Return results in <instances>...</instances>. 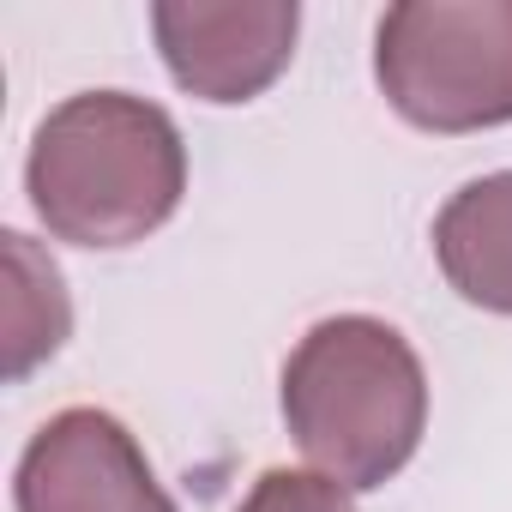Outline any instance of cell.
Listing matches in <instances>:
<instances>
[{"mask_svg": "<svg viewBox=\"0 0 512 512\" xmlns=\"http://www.w3.org/2000/svg\"><path fill=\"white\" fill-rule=\"evenodd\" d=\"M37 223L73 247H133L187 193V145L169 109L127 91H79L43 115L25 163Z\"/></svg>", "mask_w": 512, "mask_h": 512, "instance_id": "1", "label": "cell"}, {"mask_svg": "<svg viewBox=\"0 0 512 512\" xmlns=\"http://www.w3.org/2000/svg\"><path fill=\"white\" fill-rule=\"evenodd\" d=\"M284 422L302 458L338 488H386L428 428L422 356L374 314L320 320L284 362Z\"/></svg>", "mask_w": 512, "mask_h": 512, "instance_id": "2", "label": "cell"}, {"mask_svg": "<svg viewBox=\"0 0 512 512\" xmlns=\"http://www.w3.org/2000/svg\"><path fill=\"white\" fill-rule=\"evenodd\" d=\"M374 79L422 133L512 121V0H404L380 19Z\"/></svg>", "mask_w": 512, "mask_h": 512, "instance_id": "3", "label": "cell"}, {"mask_svg": "<svg viewBox=\"0 0 512 512\" xmlns=\"http://www.w3.org/2000/svg\"><path fill=\"white\" fill-rule=\"evenodd\" d=\"M151 31L181 91L205 103L260 97L296 55V0H157Z\"/></svg>", "mask_w": 512, "mask_h": 512, "instance_id": "4", "label": "cell"}, {"mask_svg": "<svg viewBox=\"0 0 512 512\" xmlns=\"http://www.w3.org/2000/svg\"><path fill=\"white\" fill-rule=\"evenodd\" d=\"M13 500L19 512H175L139 440L91 404L49 416L31 434Z\"/></svg>", "mask_w": 512, "mask_h": 512, "instance_id": "5", "label": "cell"}, {"mask_svg": "<svg viewBox=\"0 0 512 512\" xmlns=\"http://www.w3.org/2000/svg\"><path fill=\"white\" fill-rule=\"evenodd\" d=\"M434 260L446 284L488 314H512V175H482L434 217Z\"/></svg>", "mask_w": 512, "mask_h": 512, "instance_id": "6", "label": "cell"}, {"mask_svg": "<svg viewBox=\"0 0 512 512\" xmlns=\"http://www.w3.org/2000/svg\"><path fill=\"white\" fill-rule=\"evenodd\" d=\"M0 247H7V284H13L7 290V374L19 380L43 356L61 350L73 308H67V290H61L55 260H43V253L19 229L0 235Z\"/></svg>", "mask_w": 512, "mask_h": 512, "instance_id": "7", "label": "cell"}, {"mask_svg": "<svg viewBox=\"0 0 512 512\" xmlns=\"http://www.w3.org/2000/svg\"><path fill=\"white\" fill-rule=\"evenodd\" d=\"M241 512H356V500L332 476H314V470H266L260 482H253V494L241 500Z\"/></svg>", "mask_w": 512, "mask_h": 512, "instance_id": "8", "label": "cell"}]
</instances>
